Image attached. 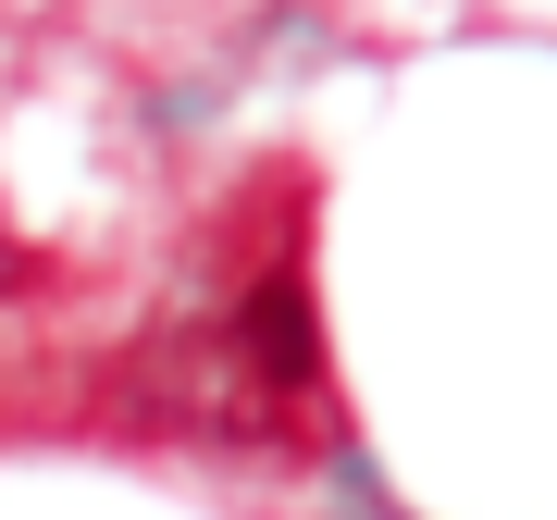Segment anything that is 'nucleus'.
I'll list each match as a JSON object with an SVG mask.
<instances>
[{"label": "nucleus", "instance_id": "f257e3e1", "mask_svg": "<svg viewBox=\"0 0 557 520\" xmlns=\"http://www.w3.org/2000/svg\"><path fill=\"white\" fill-rule=\"evenodd\" d=\"M248 360H260V384H285V397L322 384V322H310V273L298 260L248 285Z\"/></svg>", "mask_w": 557, "mask_h": 520}]
</instances>
